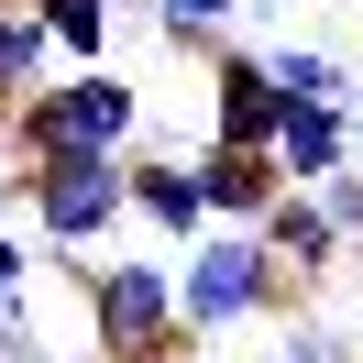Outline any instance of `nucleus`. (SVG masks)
Returning a JSON list of instances; mask_svg holds the SVG:
<instances>
[{"mask_svg":"<svg viewBox=\"0 0 363 363\" xmlns=\"http://www.w3.org/2000/svg\"><path fill=\"white\" fill-rule=\"evenodd\" d=\"M11 165H33V155H133L143 143V89L133 77H111V67H67V77H45L33 99H11Z\"/></svg>","mask_w":363,"mask_h":363,"instance_id":"f257e3e1","label":"nucleus"},{"mask_svg":"<svg viewBox=\"0 0 363 363\" xmlns=\"http://www.w3.org/2000/svg\"><path fill=\"white\" fill-rule=\"evenodd\" d=\"M77 308H89V363H177V264L165 253H89L77 275Z\"/></svg>","mask_w":363,"mask_h":363,"instance_id":"f03ea898","label":"nucleus"},{"mask_svg":"<svg viewBox=\"0 0 363 363\" xmlns=\"http://www.w3.org/2000/svg\"><path fill=\"white\" fill-rule=\"evenodd\" d=\"M209 67V143H264L275 133V89H264V67H253V45H220V55H199Z\"/></svg>","mask_w":363,"mask_h":363,"instance_id":"1a4fd4ad","label":"nucleus"},{"mask_svg":"<svg viewBox=\"0 0 363 363\" xmlns=\"http://www.w3.org/2000/svg\"><path fill=\"white\" fill-rule=\"evenodd\" d=\"M11 11H33V0H11Z\"/></svg>","mask_w":363,"mask_h":363,"instance_id":"f3484780","label":"nucleus"},{"mask_svg":"<svg viewBox=\"0 0 363 363\" xmlns=\"http://www.w3.org/2000/svg\"><path fill=\"white\" fill-rule=\"evenodd\" d=\"M187 363H199V352H187Z\"/></svg>","mask_w":363,"mask_h":363,"instance_id":"6ab92c4d","label":"nucleus"},{"mask_svg":"<svg viewBox=\"0 0 363 363\" xmlns=\"http://www.w3.org/2000/svg\"><path fill=\"white\" fill-rule=\"evenodd\" d=\"M264 155H275V177H286V187L341 177V165H352V111H341V99H275Z\"/></svg>","mask_w":363,"mask_h":363,"instance_id":"423d86ee","label":"nucleus"},{"mask_svg":"<svg viewBox=\"0 0 363 363\" xmlns=\"http://www.w3.org/2000/svg\"><path fill=\"white\" fill-rule=\"evenodd\" d=\"M341 363H363V352H341Z\"/></svg>","mask_w":363,"mask_h":363,"instance_id":"a211bd4d","label":"nucleus"},{"mask_svg":"<svg viewBox=\"0 0 363 363\" xmlns=\"http://www.w3.org/2000/svg\"><path fill=\"white\" fill-rule=\"evenodd\" d=\"M0 199L33 209V242H45V253H99L121 220H133V199H121V155H33Z\"/></svg>","mask_w":363,"mask_h":363,"instance_id":"20e7f679","label":"nucleus"},{"mask_svg":"<svg viewBox=\"0 0 363 363\" xmlns=\"http://www.w3.org/2000/svg\"><path fill=\"white\" fill-rule=\"evenodd\" d=\"M341 352H352V341H341V330H319V319H275V363H341Z\"/></svg>","mask_w":363,"mask_h":363,"instance_id":"2eb2a0df","label":"nucleus"},{"mask_svg":"<svg viewBox=\"0 0 363 363\" xmlns=\"http://www.w3.org/2000/svg\"><path fill=\"white\" fill-rule=\"evenodd\" d=\"M308 199H319V220H330V231H341V253H363V155H352V165H341V177H319V187H308Z\"/></svg>","mask_w":363,"mask_h":363,"instance_id":"4468645a","label":"nucleus"},{"mask_svg":"<svg viewBox=\"0 0 363 363\" xmlns=\"http://www.w3.org/2000/svg\"><path fill=\"white\" fill-rule=\"evenodd\" d=\"M253 242L275 253V275H286V286H319V275H341V231L319 220V199H308V187H286V199L253 220Z\"/></svg>","mask_w":363,"mask_h":363,"instance_id":"6e6552de","label":"nucleus"},{"mask_svg":"<svg viewBox=\"0 0 363 363\" xmlns=\"http://www.w3.org/2000/svg\"><path fill=\"white\" fill-rule=\"evenodd\" d=\"M341 111H352V155H363V99H341Z\"/></svg>","mask_w":363,"mask_h":363,"instance_id":"dca6fc26","label":"nucleus"},{"mask_svg":"<svg viewBox=\"0 0 363 363\" xmlns=\"http://www.w3.org/2000/svg\"><path fill=\"white\" fill-rule=\"evenodd\" d=\"M187 177H199V199H209V231H253L275 199H286V177H275L264 143H199Z\"/></svg>","mask_w":363,"mask_h":363,"instance_id":"39448f33","label":"nucleus"},{"mask_svg":"<svg viewBox=\"0 0 363 363\" xmlns=\"http://www.w3.org/2000/svg\"><path fill=\"white\" fill-rule=\"evenodd\" d=\"M45 77H55V45H45V23L0 0V111H11V99H33Z\"/></svg>","mask_w":363,"mask_h":363,"instance_id":"f8f14e48","label":"nucleus"},{"mask_svg":"<svg viewBox=\"0 0 363 363\" xmlns=\"http://www.w3.org/2000/svg\"><path fill=\"white\" fill-rule=\"evenodd\" d=\"M297 286L275 275V253L253 242V231H199L177 264V330L187 341H220V330H264V319H286Z\"/></svg>","mask_w":363,"mask_h":363,"instance_id":"7ed1b4c3","label":"nucleus"},{"mask_svg":"<svg viewBox=\"0 0 363 363\" xmlns=\"http://www.w3.org/2000/svg\"><path fill=\"white\" fill-rule=\"evenodd\" d=\"M55 67H111V33H121V0H33Z\"/></svg>","mask_w":363,"mask_h":363,"instance_id":"9d476101","label":"nucleus"},{"mask_svg":"<svg viewBox=\"0 0 363 363\" xmlns=\"http://www.w3.org/2000/svg\"><path fill=\"white\" fill-rule=\"evenodd\" d=\"M253 67H264L275 99H352L341 55H319V45H253Z\"/></svg>","mask_w":363,"mask_h":363,"instance_id":"9b49d317","label":"nucleus"},{"mask_svg":"<svg viewBox=\"0 0 363 363\" xmlns=\"http://www.w3.org/2000/svg\"><path fill=\"white\" fill-rule=\"evenodd\" d=\"M121 199H133V220H155L165 242H199L209 231L199 177H187V155H165V143H133V155H121Z\"/></svg>","mask_w":363,"mask_h":363,"instance_id":"0eeeda50","label":"nucleus"},{"mask_svg":"<svg viewBox=\"0 0 363 363\" xmlns=\"http://www.w3.org/2000/svg\"><path fill=\"white\" fill-rule=\"evenodd\" d=\"M231 11H242V0H155V33L177 55H220L231 45Z\"/></svg>","mask_w":363,"mask_h":363,"instance_id":"ddd939ff","label":"nucleus"}]
</instances>
